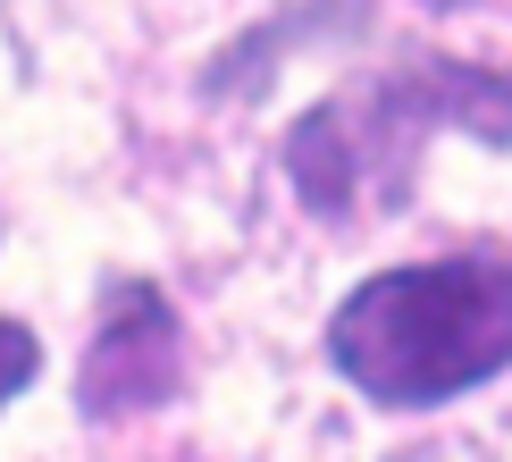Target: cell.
Segmentation results:
<instances>
[{"mask_svg":"<svg viewBox=\"0 0 512 462\" xmlns=\"http://www.w3.org/2000/svg\"><path fill=\"white\" fill-rule=\"evenodd\" d=\"M328 353L370 404H454L512 370V261L454 252L361 278L328 320Z\"/></svg>","mask_w":512,"mask_h":462,"instance_id":"1","label":"cell"},{"mask_svg":"<svg viewBox=\"0 0 512 462\" xmlns=\"http://www.w3.org/2000/svg\"><path fill=\"white\" fill-rule=\"evenodd\" d=\"M437 126H471L487 143H512V76L429 59V68H412V76L370 84L361 101H319V110L294 126L286 168H294V185H303L311 210L345 219L361 202V185L403 194L420 135H437Z\"/></svg>","mask_w":512,"mask_h":462,"instance_id":"2","label":"cell"},{"mask_svg":"<svg viewBox=\"0 0 512 462\" xmlns=\"http://www.w3.org/2000/svg\"><path fill=\"white\" fill-rule=\"evenodd\" d=\"M84 412L93 420H126V412H152L160 395H177V311H168L160 286L126 278L101 303V328L84 345Z\"/></svg>","mask_w":512,"mask_h":462,"instance_id":"3","label":"cell"},{"mask_svg":"<svg viewBox=\"0 0 512 462\" xmlns=\"http://www.w3.org/2000/svg\"><path fill=\"white\" fill-rule=\"evenodd\" d=\"M42 370V345H34V328H17V320H0V404H9L17 387Z\"/></svg>","mask_w":512,"mask_h":462,"instance_id":"4","label":"cell"}]
</instances>
